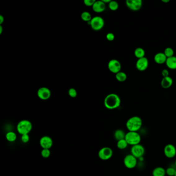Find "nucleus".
Here are the masks:
<instances>
[{
	"label": "nucleus",
	"instance_id": "obj_5",
	"mask_svg": "<svg viewBox=\"0 0 176 176\" xmlns=\"http://www.w3.org/2000/svg\"><path fill=\"white\" fill-rule=\"evenodd\" d=\"M89 23L92 29L96 31H100L102 29L105 24L103 18L100 16L93 17Z\"/></svg>",
	"mask_w": 176,
	"mask_h": 176
},
{
	"label": "nucleus",
	"instance_id": "obj_34",
	"mask_svg": "<svg viewBox=\"0 0 176 176\" xmlns=\"http://www.w3.org/2000/svg\"><path fill=\"white\" fill-rule=\"evenodd\" d=\"M161 73H162V76H163V77H169V71L167 69H163Z\"/></svg>",
	"mask_w": 176,
	"mask_h": 176
},
{
	"label": "nucleus",
	"instance_id": "obj_31",
	"mask_svg": "<svg viewBox=\"0 0 176 176\" xmlns=\"http://www.w3.org/2000/svg\"><path fill=\"white\" fill-rule=\"evenodd\" d=\"M21 139L22 142L23 143H28L29 141V135H22Z\"/></svg>",
	"mask_w": 176,
	"mask_h": 176
},
{
	"label": "nucleus",
	"instance_id": "obj_17",
	"mask_svg": "<svg viewBox=\"0 0 176 176\" xmlns=\"http://www.w3.org/2000/svg\"><path fill=\"white\" fill-rule=\"evenodd\" d=\"M173 84V80L169 76L167 77H163L161 82V87L164 89H168L172 87Z\"/></svg>",
	"mask_w": 176,
	"mask_h": 176
},
{
	"label": "nucleus",
	"instance_id": "obj_18",
	"mask_svg": "<svg viewBox=\"0 0 176 176\" xmlns=\"http://www.w3.org/2000/svg\"><path fill=\"white\" fill-rule=\"evenodd\" d=\"M165 64L169 69L172 70L176 69V56H173L172 57L167 58Z\"/></svg>",
	"mask_w": 176,
	"mask_h": 176
},
{
	"label": "nucleus",
	"instance_id": "obj_19",
	"mask_svg": "<svg viewBox=\"0 0 176 176\" xmlns=\"http://www.w3.org/2000/svg\"><path fill=\"white\" fill-rule=\"evenodd\" d=\"M152 175V176H165L166 170L163 167H156L153 169Z\"/></svg>",
	"mask_w": 176,
	"mask_h": 176
},
{
	"label": "nucleus",
	"instance_id": "obj_6",
	"mask_svg": "<svg viewBox=\"0 0 176 176\" xmlns=\"http://www.w3.org/2000/svg\"><path fill=\"white\" fill-rule=\"evenodd\" d=\"M113 150L108 147H103L98 152L99 158L103 161L110 159L113 156Z\"/></svg>",
	"mask_w": 176,
	"mask_h": 176
},
{
	"label": "nucleus",
	"instance_id": "obj_10",
	"mask_svg": "<svg viewBox=\"0 0 176 176\" xmlns=\"http://www.w3.org/2000/svg\"><path fill=\"white\" fill-rule=\"evenodd\" d=\"M125 4L129 9L132 11H138L141 9L143 6L142 0H127Z\"/></svg>",
	"mask_w": 176,
	"mask_h": 176
},
{
	"label": "nucleus",
	"instance_id": "obj_25",
	"mask_svg": "<svg viewBox=\"0 0 176 176\" xmlns=\"http://www.w3.org/2000/svg\"><path fill=\"white\" fill-rule=\"evenodd\" d=\"M128 145V144L127 142V141H125V139H121L120 141H117V147L121 150L125 149V148H127Z\"/></svg>",
	"mask_w": 176,
	"mask_h": 176
},
{
	"label": "nucleus",
	"instance_id": "obj_13",
	"mask_svg": "<svg viewBox=\"0 0 176 176\" xmlns=\"http://www.w3.org/2000/svg\"><path fill=\"white\" fill-rule=\"evenodd\" d=\"M164 155L169 159H172L176 156V148L173 144H167L164 148Z\"/></svg>",
	"mask_w": 176,
	"mask_h": 176
},
{
	"label": "nucleus",
	"instance_id": "obj_23",
	"mask_svg": "<svg viewBox=\"0 0 176 176\" xmlns=\"http://www.w3.org/2000/svg\"><path fill=\"white\" fill-rule=\"evenodd\" d=\"M17 134L13 131L8 132L6 133V139L9 142H14L17 139Z\"/></svg>",
	"mask_w": 176,
	"mask_h": 176
},
{
	"label": "nucleus",
	"instance_id": "obj_35",
	"mask_svg": "<svg viewBox=\"0 0 176 176\" xmlns=\"http://www.w3.org/2000/svg\"><path fill=\"white\" fill-rule=\"evenodd\" d=\"M4 22V18L2 15H0V24L1 25Z\"/></svg>",
	"mask_w": 176,
	"mask_h": 176
},
{
	"label": "nucleus",
	"instance_id": "obj_30",
	"mask_svg": "<svg viewBox=\"0 0 176 176\" xmlns=\"http://www.w3.org/2000/svg\"><path fill=\"white\" fill-rule=\"evenodd\" d=\"M68 95L71 98H76L77 96V91L74 88H70L68 90Z\"/></svg>",
	"mask_w": 176,
	"mask_h": 176
},
{
	"label": "nucleus",
	"instance_id": "obj_21",
	"mask_svg": "<svg viewBox=\"0 0 176 176\" xmlns=\"http://www.w3.org/2000/svg\"><path fill=\"white\" fill-rule=\"evenodd\" d=\"M134 55L138 59H141L142 57H145V51L144 49L141 47H138L136 48L134 52Z\"/></svg>",
	"mask_w": 176,
	"mask_h": 176
},
{
	"label": "nucleus",
	"instance_id": "obj_39",
	"mask_svg": "<svg viewBox=\"0 0 176 176\" xmlns=\"http://www.w3.org/2000/svg\"><path fill=\"white\" fill-rule=\"evenodd\" d=\"M175 166H176V161H175Z\"/></svg>",
	"mask_w": 176,
	"mask_h": 176
},
{
	"label": "nucleus",
	"instance_id": "obj_20",
	"mask_svg": "<svg viewBox=\"0 0 176 176\" xmlns=\"http://www.w3.org/2000/svg\"><path fill=\"white\" fill-rule=\"evenodd\" d=\"M125 134L126 133L121 130V129H117L115 131L114 133V136L116 140L120 141L121 139H125Z\"/></svg>",
	"mask_w": 176,
	"mask_h": 176
},
{
	"label": "nucleus",
	"instance_id": "obj_8",
	"mask_svg": "<svg viewBox=\"0 0 176 176\" xmlns=\"http://www.w3.org/2000/svg\"><path fill=\"white\" fill-rule=\"evenodd\" d=\"M145 152V149L143 146L141 144L132 146L131 148V154L137 159L143 158Z\"/></svg>",
	"mask_w": 176,
	"mask_h": 176
},
{
	"label": "nucleus",
	"instance_id": "obj_36",
	"mask_svg": "<svg viewBox=\"0 0 176 176\" xmlns=\"http://www.w3.org/2000/svg\"><path fill=\"white\" fill-rule=\"evenodd\" d=\"M102 1L104 3L106 4V3H109L111 1V0H102Z\"/></svg>",
	"mask_w": 176,
	"mask_h": 176
},
{
	"label": "nucleus",
	"instance_id": "obj_7",
	"mask_svg": "<svg viewBox=\"0 0 176 176\" xmlns=\"http://www.w3.org/2000/svg\"><path fill=\"white\" fill-rule=\"evenodd\" d=\"M138 163V159L131 154L127 155L124 159V164L125 167L128 169H134Z\"/></svg>",
	"mask_w": 176,
	"mask_h": 176
},
{
	"label": "nucleus",
	"instance_id": "obj_27",
	"mask_svg": "<svg viewBox=\"0 0 176 176\" xmlns=\"http://www.w3.org/2000/svg\"><path fill=\"white\" fill-rule=\"evenodd\" d=\"M164 53L167 58H169L173 56L174 55V51L172 48L167 47L164 50Z\"/></svg>",
	"mask_w": 176,
	"mask_h": 176
},
{
	"label": "nucleus",
	"instance_id": "obj_12",
	"mask_svg": "<svg viewBox=\"0 0 176 176\" xmlns=\"http://www.w3.org/2000/svg\"><path fill=\"white\" fill-rule=\"evenodd\" d=\"M149 66V60L147 57H142L138 59L136 62V68L139 71H144L147 69Z\"/></svg>",
	"mask_w": 176,
	"mask_h": 176
},
{
	"label": "nucleus",
	"instance_id": "obj_32",
	"mask_svg": "<svg viewBox=\"0 0 176 176\" xmlns=\"http://www.w3.org/2000/svg\"><path fill=\"white\" fill-rule=\"evenodd\" d=\"M95 0H84V4L87 6H93V5L94 4Z\"/></svg>",
	"mask_w": 176,
	"mask_h": 176
},
{
	"label": "nucleus",
	"instance_id": "obj_26",
	"mask_svg": "<svg viewBox=\"0 0 176 176\" xmlns=\"http://www.w3.org/2000/svg\"><path fill=\"white\" fill-rule=\"evenodd\" d=\"M108 7L111 11H116L119 8V4L117 1H111L110 3H108Z\"/></svg>",
	"mask_w": 176,
	"mask_h": 176
},
{
	"label": "nucleus",
	"instance_id": "obj_3",
	"mask_svg": "<svg viewBox=\"0 0 176 176\" xmlns=\"http://www.w3.org/2000/svg\"><path fill=\"white\" fill-rule=\"evenodd\" d=\"M32 124L26 119L20 121L17 125V131L20 134H29L32 129Z\"/></svg>",
	"mask_w": 176,
	"mask_h": 176
},
{
	"label": "nucleus",
	"instance_id": "obj_22",
	"mask_svg": "<svg viewBox=\"0 0 176 176\" xmlns=\"http://www.w3.org/2000/svg\"><path fill=\"white\" fill-rule=\"evenodd\" d=\"M116 79L120 82H124L126 81L127 79V75L125 73L120 71L115 75Z\"/></svg>",
	"mask_w": 176,
	"mask_h": 176
},
{
	"label": "nucleus",
	"instance_id": "obj_33",
	"mask_svg": "<svg viewBox=\"0 0 176 176\" xmlns=\"http://www.w3.org/2000/svg\"><path fill=\"white\" fill-rule=\"evenodd\" d=\"M106 38H107V39H108V41L112 42V41L114 40V34L112 33H108L107 34V35H106Z\"/></svg>",
	"mask_w": 176,
	"mask_h": 176
},
{
	"label": "nucleus",
	"instance_id": "obj_11",
	"mask_svg": "<svg viewBox=\"0 0 176 176\" xmlns=\"http://www.w3.org/2000/svg\"><path fill=\"white\" fill-rule=\"evenodd\" d=\"M37 96L42 100H46L51 97V90L46 87H42L37 90Z\"/></svg>",
	"mask_w": 176,
	"mask_h": 176
},
{
	"label": "nucleus",
	"instance_id": "obj_4",
	"mask_svg": "<svg viewBox=\"0 0 176 176\" xmlns=\"http://www.w3.org/2000/svg\"><path fill=\"white\" fill-rule=\"evenodd\" d=\"M125 139L129 145L133 146L140 144L141 136L138 132L129 131L125 134Z\"/></svg>",
	"mask_w": 176,
	"mask_h": 176
},
{
	"label": "nucleus",
	"instance_id": "obj_1",
	"mask_svg": "<svg viewBox=\"0 0 176 176\" xmlns=\"http://www.w3.org/2000/svg\"><path fill=\"white\" fill-rule=\"evenodd\" d=\"M121 98L118 95L112 93L108 95L104 100V105L108 110H114L120 107Z\"/></svg>",
	"mask_w": 176,
	"mask_h": 176
},
{
	"label": "nucleus",
	"instance_id": "obj_9",
	"mask_svg": "<svg viewBox=\"0 0 176 176\" xmlns=\"http://www.w3.org/2000/svg\"><path fill=\"white\" fill-rule=\"evenodd\" d=\"M108 69L111 73L116 74L118 73L121 71V65L119 60L116 59H112L110 60L108 65Z\"/></svg>",
	"mask_w": 176,
	"mask_h": 176
},
{
	"label": "nucleus",
	"instance_id": "obj_15",
	"mask_svg": "<svg viewBox=\"0 0 176 176\" xmlns=\"http://www.w3.org/2000/svg\"><path fill=\"white\" fill-rule=\"evenodd\" d=\"M93 11L97 13H101L105 11L106 4L102 1H96L92 6Z\"/></svg>",
	"mask_w": 176,
	"mask_h": 176
},
{
	"label": "nucleus",
	"instance_id": "obj_16",
	"mask_svg": "<svg viewBox=\"0 0 176 176\" xmlns=\"http://www.w3.org/2000/svg\"><path fill=\"white\" fill-rule=\"evenodd\" d=\"M167 59V57L166 56L164 52L157 53L154 56L155 63L160 65L166 63Z\"/></svg>",
	"mask_w": 176,
	"mask_h": 176
},
{
	"label": "nucleus",
	"instance_id": "obj_28",
	"mask_svg": "<svg viewBox=\"0 0 176 176\" xmlns=\"http://www.w3.org/2000/svg\"><path fill=\"white\" fill-rule=\"evenodd\" d=\"M41 155L43 158H48L51 155V152L50 149H42L41 152Z\"/></svg>",
	"mask_w": 176,
	"mask_h": 176
},
{
	"label": "nucleus",
	"instance_id": "obj_2",
	"mask_svg": "<svg viewBox=\"0 0 176 176\" xmlns=\"http://www.w3.org/2000/svg\"><path fill=\"white\" fill-rule=\"evenodd\" d=\"M142 125V119L139 116H132L126 122V127L129 131L138 132Z\"/></svg>",
	"mask_w": 176,
	"mask_h": 176
},
{
	"label": "nucleus",
	"instance_id": "obj_24",
	"mask_svg": "<svg viewBox=\"0 0 176 176\" xmlns=\"http://www.w3.org/2000/svg\"><path fill=\"white\" fill-rule=\"evenodd\" d=\"M81 18L84 21L88 22H90L91 21V19L93 18L91 14L86 11L82 12L81 15Z\"/></svg>",
	"mask_w": 176,
	"mask_h": 176
},
{
	"label": "nucleus",
	"instance_id": "obj_38",
	"mask_svg": "<svg viewBox=\"0 0 176 176\" xmlns=\"http://www.w3.org/2000/svg\"><path fill=\"white\" fill-rule=\"evenodd\" d=\"M162 2H163V3H167L169 2L170 1H169V0H162Z\"/></svg>",
	"mask_w": 176,
	"mask_h": 176
},
{
	"label": "nucleus",
	"instance_id": "obj_40",
	"mask_svg": "<svg viewBox=\"0 0 176 176\" xmlns=\"http://www.w3.org/2000/svg\"><path fill=\"white\" fill-rule=\"evenodd\" d=\"M175 176H176V174H175Z\"/></svg>",
	"mask_w": 176,
	"mask_h": 176
},
{
	"label": "nucleus",
	"instance_id": "obj_37",
	"mask_svg": "<svg viewBox=\"0 0 176 176\" xmlns=\"http://www.w3.org/2000/svg\"><path fill=\"white\" fill-rule=\"evenodd\" d=\"M3 27L1 25H0V34H1L3 32Z\"/></svg>",
	"mask_w": 176,
	"mask_h": 176
},
{
	"label": "nucleus",
	"instance_id": "obj_29",
	"mask_svg": "<svg viewBox=\"0 0 176 176\" xmlns=\"http://www.w3.org/2000/svg\"><path fill=\"white\" fill-rule=\"evenodd\" d=\"M176 172V169L174 167H169L166 169V174L169 176H175Z\"/></svg>",
	"mask_w": 176,
	"mask_h": 176
},
{
	"label": "nucleus",
	"instance_id": "obj_14",
	"mask_svg": "<svg viewBox=\"0 0 176 176\" xmlns=\"http://www.w3.org/2000/svg\"><path fill=\"white\" fill-rule=\"evenodd\" d=\"M53 144L52 139L49 136H42L39 141V144L42 149H50L52 147Z\"/></svg>",
	"mask_w": 176,
	"mask_h": 176
}]
</instances>
